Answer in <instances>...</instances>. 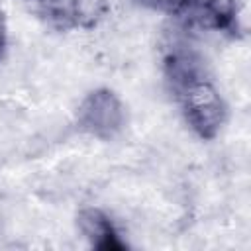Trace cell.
Here are the masks:
<instances>
[{"instance_id": "5b68a950", "label": "cell", "mask_w": 251, "mask_h": 251, "mask_svg": "<svg viewBox=\"0 0 251 251\" xmlns=\"http://www.w3.org/2000/svg\"><path fill=\"white\" fill-rule=\"evenodd\" d=\"M182 2L184 0H139V4H143L145 8L161 14H169V16H180Z\"/></svg>"}, {"instance_id": "277c9868", "label": "cell", "mask_w": 251, "mask_h": 251, "mask_svg": "<svg viewBox=\"0 0 251 251\" xmlns=\"http://www.w3.org/2000/svg\"><path fill=\"white\" fill-rule=\"evenodd\" d=\"M37 12L57 29H75L90 25L84 0H35Z\"/></svg>"}, {"instance_id": "3957f363", "label": "cell", "mask_w": 251, "mask_h": 251, "mask_svg": "<svg viewBox=\"0 0 251 251\" xmlns=\"http://www.w3.org/2000/svg\"><path fill=\"white\" fill-rule=\"evenodd\" d=\"M76 226L88 245L94 249L124 251L127 247V243L120 237V231L112 218L100 208H82L76 216Z\"/></svg>"}, {"instance_id": "7a4b0ae2", "label": "cell", "mask_w": 251, "mask_h": 251, "mask_svg": "<svg viewBox=\"0 0 251 251\" xmlns=\"http://www.w3.org/2000/svg\"><path fill=\"white\" fill-rule=\"evenodd\" d=\"M76 126L86 135L110 141L126 126V108L114 90L94 88L76 108Z\"/></svg>"}, {"instance_id": "8992f818", "label": "cell", "mask_w": 251, "mask_h": 251, "mask_svg": "<svg viewBox=\"0 0 251 251\" xmlns=\"http://www.w3.org/2000/svg\"><path fill=\"white\" fill-rule=\"evenodd\" d=\"M6 41H8V25H6V18H4V14L0 12V59H2V55H4Z\"/></svg>"}, {"instance_id": "6da1fadb", "label": "cell", "mask_w": 251, "mask_h": 251, "mask_svg": "<svg viewBox=\"0 0 251 251\" xmlns=\"http://www.w3.org/2000/svg\"><path fill=\"white\" fill-rule=\"evenodd\" d=\"M163 67L167 84L188 127L200 139H214L227 120V106L208 76L204 61L192 51L175 47L167 53Z\"/></svg>"}]
</instances>
